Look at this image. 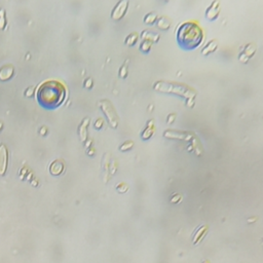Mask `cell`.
<instances>
[{
  "instance_id": "obj_1",
  "label": "cell",
  "mask_w": 263,
  "mask_h": 263,
  "mask_svg": "<svg viewBox=\"0 0 263 263\" xmlns=\"http://www.w3.org/2000/svg\"><path fill=\"white\" fill-rule=\"evenodd\" d=\"M38 102L46 108H54L63 102L65 97V87L56 80L42 82L37 89Z\"/></svg>"
},
{
  "instance_id": "obj_2",
  "label": "cell",
  "mask_w": 263,
  "mask_h": 263,
  "mask_svg": "<svg viewBox=\"0 0 263 263\" xmlns=\"http://www.w3.org/2000/svg\"><path fill=\"white\" fill-rule=\"evenodd\" d=\"M179 45L185 49H192L198 46L202 40V31L196 24L192 22L182 24L178 29Z\"/></svg>"
},
{
  "instance_id": "obj_3",
  "label": "cell",
  "mask_w": 263,
  "mask_h": 263,
  "mask_svg": "<svg viewBox=\"0 0 263 263\" xmlns=\"http://www.w3.org/2000/svg\"><path fill=\"white\" fill-rule=\"evenodd\" d=\"M154 85L159 87H155V89H158L159 92H168V93H175V94L178 95H182V96L186 97L187 98V105L189 107H192L194 105V98H195V91L194 89H189L190 87H187V85H183L181 84L180 87L177 89L178 84L177 83H166L164 81H157Z\"/></svg>"
},
{
  "instance_id": "obj_4",
  "label": "cell",
  "mask_w": 263,
  "mask_h": 263,
  "mask_svg": "<svg viewBox=\"0 0 263 263\" xmlns=\"http://www.w3.org/2000/svg\"><path fill=\"white\" fill-rule=\"evenodd\" d=\"M98 105L101 107L103 112L105 113L106 117L108 119L111 127L116 129L118 127V123H119V119H118L117 113L115 111L112 103L108 100H101V101L98 102Z\"/></svg>"
},
{
  "instance_id": "obj_5",
  "label": "cell",
  "mask_w": 263,
  "mask_h": 263,
  "mask_svg": "<svg viewBox=\"0 0 263 263\" xmlns=\"http://www.w3.org/2000/svg\"><path fill=\"white\" fill-rule=\"evenodd\" d=\"M127 7H129V1L127 0H120L113 8L112 12H111V18L113 20H116V21L120 20L125 14Z\"/></svg>"
},
{
  "instance_id": "obj_6",
  "label": "cell",
  "mask_w": 263,
  "mask_h": 263,
  "mask_svg": "<svg viewBox=\"0 0 263 263\" xmlns=\"http://www.w3.org/2000/svg\"><path fill=\"white\" fill-rule=\"evenodd\" d=\"M221 12V2L218 0H214L210 4V6L206 10V16L210 21H214L218 18L219 14Z\"/></svg>"
},
{
  "instance_id": "obj_7",
  "label": "cell",
  "mask_w": 263,
  "mask_h": 263,
  "mask_svg": "<svg viewBox=\"0 0 263 263\" xmlns=\"http://www.w3.org/2000/svg\"><path fill=\"white\" fill-rule=\"evenodd\" d=\"M255 52H256V45L252 42L247 43V44L245 45L244 49H243V52H241L240 56H238V59H240V61L243 62V63H247V62L249 61L252 57L254 56Z\"/></svg>"
},
{
  "instance_id": "obj_8",
  "label": "cell",
  "mask_w": 263,
  "mask_h": 263,
  "mask_svg": "<svg viewBox=\"0 0 263 263\" xmlns=\"http://www.w3.org/2000/svg\"><path fill=\"white\" fill-rule=\"evenodd\" d=\"M7 167V148L4 144H0V174H4Z\"/></svg>"
},
{
  "instance_id": "obj_9",
  "label": "cell",
  "mask_w": 263,
  "mask_h": 263,
  "mask_svg": "<svg viewBox=\"0 0 263 263\" xmlns=\"http://www.w3.org/2000/svg\"><path fill=\"white\" fill-rule=\"evenodd\" d=\"M154 134V120L153 119H149L147 122V125L146 127L143 129L141 134V137L144 139V140H148L149 138L153 136Z\"/></svg>"
},
{
  "instance_id": "obj_10",
  "label": "cell",
  "mask_w": 263,
  "mask_h": 263,
  "mask_svg": "<svg viewBox=\"0 0 263 263\" xmlns=\"http://www.w3.org/2000/svg\"><path fill=\"white\" fill-rule=\"evenodd\" d=\"M141 38L142 40H148V41H151V42H157L160 38V35L156 32H151V31L148 30H144L141 33Z\"/></svg>"
},
{
  "instance_id": "obj_11",
  "label": "cell",
  "mask_w": 263,
  "mask_h": 263,
  "mask_svg": "<svg viewBox=\"0 0 263 263\" xmlns=\"http://www.w3.org/2000/svg\"><path fill=\"white\" fill-rule=\"evenodd\" d=\"M14 74V67L12 65H4L0 68V79L6 80Z\"/></svg>"
},
{
  "instance_id": "obj_12",
  "label": "cell",
  "mask_w": 263,
  "mask_h": 263,
  "mask_svg": "<svg viewBox=\"0 0 263 263\" xmlns=\"http://www.w3.org/2000/svg\"><path fill=\"white\" fill-rule=\"evenodd\" d=\"M217 47H218V42H217V40H215V39L211 40V41H209V42L204 46V48L202 49V55H204V56H209L210 54H212V52H214L216 50Z\"/></svg>"
},
{
  "instance_id": "obj_13",
  "label": "cell",
  "mask_w": 263,
  "mask_h": 263,
  "mask_svg": "<svg viewBox=\"0 0 263 263\" xmlns=\"http://www.w3.org/2000/svg\"><path fill=\"white\" fill-rule=\"evenodd\" d=\"M49 170H50V173L52 175H59L61 174L62 172L64 170V164L61 160H55V161L52 162L50 167H49Z\"/></svg>"
},
{
  "instance_id": "obj_14",
  "label": "cell",
  "mask_w": 263,
  "mask_h": 263,
  "mask_svg": "<svg viewBox=\"0 0 263 263\" xmlns=\"http://www.w3.org/2000/svg\"><path fill=\"white\" fill-rule=\"evenodd\" d=\"M171 19H169L168 16H162L160 18H158L157 21H156V24H157V27L161 30H168V29L171 27Z\"/></svg>"
},
{
  "instance_id": "obj_15",
  "label": "cell",
  "mask_w": 263,
  "mask_h": 263,
  "mask_svg": "<svg viewBox=\"0 0 263 263\" xmlns=\"http://www.w3.org/2000/svg\"><path fill=\"white\" fill-rule=\"evenodd\" d=\"M89 118L85 117L84 119L82 120L81 125H79V136L82 141H85V140H87V125H89Z\"/></svg>"
},
{
  "instance_id": "obj_16",
  "label": "cell",
  "mask_w": 263,
  "mask_h": 263,
  "mask_svg": "<svg viewBox=\"0 0 263 263\" xmlns=\"http://www.w3.org/2000/svg\"><path fill=\"white\" fill-rule=\"evenodd\" d=\"M157 19H158L157 14L155 12H150L144 16L143 22L145 24H147V25H153L155 22L157 21Z\"/></svg>"
},
{
  "instance_id": "obj_17",
  "label": "cell",
  "mask_w": 263,
  "mask_h": 263,
  "mask_svg": "<svg viewBox=\"0 0 263 263\" xmlns=\"http://www.w3.org/2000/svg\"><path fill=\"white\" fill-rule=\"evenodd\" d=\"M138 38H139L138 33H137V32H133V33H131V34H129V35L127 36L125 43L127 45H129V46H132V45L136 44V42L138 41Z\"/></svg>"
},
{
  "instance_id": "obj_18",
  "label": "cell",
  "mask_w": 263,
  "mask_h": 263,
  "mask_svg": "<svg viewBox=\"0 0 263 263\" xmlns=\"http://www.w3.org/2000/svg\"><path fill=\"white\" fill-rule=\"evenodd\" d=\"M129 59H127L125 61V63L122 64V66L119 69V76L121 78H125L129 74Z\"/></svg>"
},
{
  "instance_id": "obj_19",
  "label": "cell",
  "mask_w": 263,
  "mask_h": 263,
  "mask_svg": "<svg viewBox=\"0 0 263 263\" xmlns=\"http://www.w3.org/2000/svg\"><path fill=\"white\" fill-rule=\"evenodd\" d=\"M151 46H152V42L151 41H148V40H142V42L140 43V49L141 52H149V50L151 49Z\"/></svg>"
},
{
  "instance_id": "obj_20",
  "label": "cell",
  "mask_w": 263,
  "mask_h": 263,
  "mask_svg": "<svg viewBox=\"0 0 263 263\" xmlns=\"http://www.w3.org/2000/svg\"><path fill=\"white\" fill-rule=\"evenodd\" d=\"M135 145L134 141L133 140H127V141H125L123 143L121 144V145L119 146V150L120 151H127V150H129L131 148H133Z\"/></svg>"
},
{
  "instance_id": "obj_21",
  "label": "cell",
  "mask_w": 263,
  "mask_h": 263,
  "mask_svg": "<svg viewBox=\"0 0 263 263\" xmlns=\"http://www.w3.org/2000/svg\"><path fill=\"white\" fill-rule=\"evenodd\" d=\"M6 25L5 20V10L3 8H0V29H3Z\"/></svg>"
},
{
  "instance_id": "obj_22",
  "label": "cell",
  "mask_w": 263,
  "mask_h": 263,
  "mask_svg": "<svg viewBox=\"0 0 263 263\" xmlns=\"http://www.w3.org/2000/svg\"><path fill=\"white\" fill-rule=\"evenodd\" d=\"M116 188H117V190H118V191H120V192H125V191L127 190V189L129 187H127V184L122 182V183H119V184H118V185L116 186Z\"/></svg>"
},
{
  "instance_id": "obj_23",
  "label": "cell",
  "mask_w": 263,
  "mask_h": 263,
  "mask_svg": "<svg viewBox=\"0 0 263 263\" xmlns=\"http://www.w3.org/2000/svg\"><path fill=\"white\" fill-rule=\"evenodd\" d=\"M103 123H104L103 119H102V118H98V119L96 120V122H95V127H96V129H101Z\"/></svg>"
},
{
  "instance_id": "obj_24",
  "label": "cell",
  "mask_w": 263,
  "mask_h": 263,
  "mask_svg": "<svg viewBox=\"0 0 263 263\" xmlns=\"http://www.w3.org/2000/svg\"><path fill=\"white\" fill-rule=\"evenodd\" d=\"M33 92H34V87H28V89L25 92V95L28 96V97H30V96H32L33 95Z\"/></svg>"
},
{
  "instance_id": "obj_25",
  "label": "cell",
  "mask_w": 263,
  "mask_h": 263,
  "mask_svg": "<svg viewBox=\"0 0 263 263\" xmlns=\"http://www.w3.org/2000/svg\"><path fill=\"white\" fill-rule=\"evenodd\" d=\"M175 118H176V114H170L167 118V121L169 122V123H172V122L175 120Z\"/></svg>"
},
{
  "instance_id": "obj_26",
  "label": "cell",
  "mask_w": 263,
  "mask_h": 263,
  "mask_svg": "<svg viewBox=\"0 0 263 263\" xmlns=\"http://www.w3.org/2000/svg\"><path fill=\"white\" fill-rule=\"evenodd\" d=\"M93 85V79L92 78H87L85 80V83H84V87H91Z\"/></svg>"
},
{
  "instance_id": "obj_27",
  "label": "cell",
  "mask_w": 263,
  "mask_h": 263,
  "mask_svg": "<svg viewBox=\"0 0 263 263\" xmlns=\"http://www.w3.org/2000/svg\"><path fill=\"white\" fill-rule=\"evenodd\" d=\"M2 125H3V122L0 120V129H1V127H2Z\"/></svg>"
},
{
  "instance_id": "obj_28",
  "label": "cell",
  "mask_w": 263,
  "mask_h": 263,
  "mask_svg": "<svg viewBox=\"0 0 263 263\" xmlns=\"http://www.w3.org/2000/svg\"><path fill=\"white\" fill-rule=\"evenodd\" d=\"M44 131H45V127H43V129H42V132H41V133H42V134H44V133H45Z\"/></svg>"
}]
</instances>
